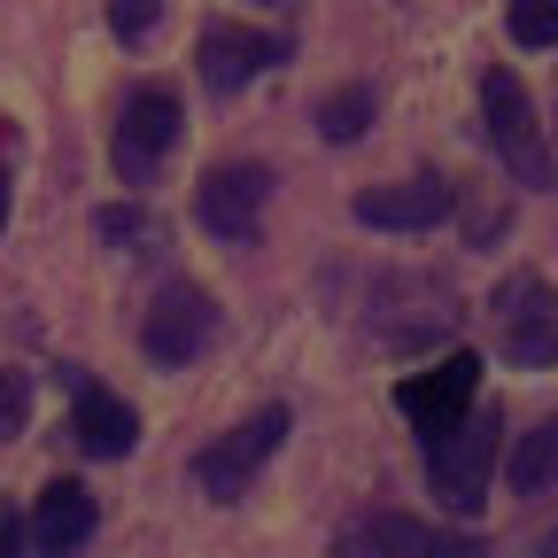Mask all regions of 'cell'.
Returning <instances> with one entry per match:
<instances>
[{
  "mask_svg": "<svg viewBox=\"0 0 558 558\" xmlns=\"http://www.w3.org/2000/svg\"><path fill=\"white\" fill-rule=\"evenodd\" d=\"M481 117H488V148L497 163L520 179V186H550V148H543V124H535V101L512 70H488L481 78Z\"/></svg>",
  "mask_w": 558,
  "mask_h": 558,
  "instance_id": "1",
  "label": "cell"
},
{
  "mask_svg": "<svg viewBox=\"0 0 558 558\" xmlns=\"http://www.w3.org/2000/svg\"><path fill=\"white\" fill-rule=\"evenodd\" d=\"M497 411H465V427H450L442 442H427V473L435 497L450 512H481L488 505V473H497Z\"/></svg>",
  "mask_w": 558,
  "mask_h": 558,
  "instance_id": "2",
  "label": "cell"
},
{
  "mask_svg": "<svg viewBox=\"0 0 558 558\" xmlns=\"http://www.w3.org/2000/svg\"><path fill=\"white\" fill-rule=\"evenodd\" d=\"M279 435H288V403H264L248 427H233V435H218L209 450H194V488H202L209 505H241L248 481H256V465L279 450Z\"/></svg>",
  "mask_w": 558,
  "mask_h": 558,
  "instance_id": "3",
  "label": "cell"
},
{
  "mask_svg": "<svg viewBox=\"0 0 558 558\" xmlns=\"http://www.w3.org/2000/svg\"><path fill=\"white\" fill-rule=\"evenodd\" d=\"M341 558H488L481 535H450V527H427L411 512H365L357 527L341 535Z\"/></svg>",
  "mask_w": 558,
  "mask_h": 558,
  "instance_id": "4",
  "label": "cell"
},
{
  "mask_svg": "<svg viewBox=\"0 0 558 558\" xmlns=\"http://www.w3.org/2000/svg\"><path fill=\"white\" fill-rule=\"evenodd\" d=\"M473 388H481V357H473V349H450L435 373L403 380V388H396V403H403V418H411V427L427 435V442H442L450 427H465Z\"/></svg>",
  "mask_w": 558,
  "mask_h": 558,
  "instance_id": "5",
  "label": "cell"
},
{
  "mask_svg": "<svg viewBox=\"0 0 558 558\" xmlns=\"http://www.w3.org/2000/svg\"><path fill=\"white\" fill-rule=\"evenodd\" d=\"M140 341H148L156 365H194L209 341H218V303H209V288H163L148 303V318H140Z\"/></svg>",
  "mask_w": 558,
  "mask_h": 558,
  "instance_id": "6",
  "label": "cell"
},
{
  "mask_svg": "<svg viewBox=\"0 0 558 558\" xmlns=\"http://www.w3.org/2000/svg\"><path fill=\"white\" fill-rule=\"evenodd\" d=\"M171 148H179V101L163 86H140L124 101V117H117V171H124V186H148Z\"/></svg>",
  "mask_w": 558,
  "mask_h": 558,
  "instance_id": "7",
  "label": "cell"
},
{
  "mask_svg": "<svg viewBox=\"0 0 558 558\" xmlns=\"http://www.w3.org/2000/svg\"><path fill=\"white\" fill-rule=\"evenodd\" d=\"M264 194H271V171L264 163H218V171L194 186V218L218 233V241H256Z\"/></svg>",
  "mask_w": 558,
  "mask_h": 558,
  "instance_id": "8",
  "label": "cell"
},
{
  "mask_svg": "<svg viewBox=\"0 0 558 558\" xmlns=\"http://www.w3.org/2000/svg\"><path fill=\"white\" fill-rule=\"evenodd\" d=\"M505 311V357L512 365H558V303L543 295V279H512L497 295Z\"/></svg>",
  "mask_w": 558,
  "mask_h": 558,
  "instance_id": "9",
  "label": "cell"
},
{
  "mask_svg": "<svg viewBox=\"0 0 558 558\" xmlns=\"http://www.w3.org/2000/svg\"><path fill=\"white\" fill-rule=\"evenodd\" d=\"M288 54V39H271V32H241V24H209L202 32V78L218 86V94H241L248 78H264V70Z\"/></svg>",
  "mask_w": 558,
  "mask_h": 558,
  "instance_id": "10",
  "label": "cell"
},
{
  "mask_svg": "<svg viewBox=\"0 0 558 558\" xmlns=\"http://www.w3.org/2000/svg\"><path fill=\"white\" fill-rule=\"evenodd\" d=\"M357 226H380V233H427L442 209H450V186L442 179H403V186H365L357 202Z\"/></svg>",
  "mask_w": 558,
  "mask_h": 558,
  "instance_id": "11",
  "label": "cell"
},
{
  "mask_svg": "<svg viewBox=\"0 0 558 558\" xmlns=\"http://www.w3.org/2000/svg\"><path fill=\"white\" fill-rule=\"evenodd\" d=\"M94 535V488L86 481H47L32 505V550L39 558H70Z\"/></svg>",
  "mask_w": 558,
  "mask_h": 558,
  "instance_id": "12",
  "label": "cell"
},
{
  "mask_svg": "<svg viewBox=\"0 0 558 558\" xmlns=\"http://www.w3.org/2000/svg\"><path fill=\"white\" fill-rule=\"evenodd\" d=\"M70 435H78V450H86V458H124V450L140 442V418H132V403H124V396H109V388L78 380V403H70Z\"/></svg>",
  "mask_w": 558,
  "mask_h": 558,
  "instance_id": "13",
  "label": "cell"
},
{
  "mask_svg": "<svg viewBox=\"0 0 558 558\" xmlns=\"http://www.w3.org/2000/svg\"><path fill=\"white\" fill-rule=\"evenodd\" d=\"M550 481H558V418L512 442V488H520V497H543Z\"/></svg>",
  "mask_w": 558,
  "mask_h": 558,
  "instance_id": "14",
  "label": "cell"
},
{
  "mask_svg": "<svg viewBox=\"0 0 558 558\" xmlns=\"http://www.w3.org/2000/svg\"><path fill=\"white\" fill-rule=\"evenodd\" d=\"M101 241H109L117 256H156V248H163V226H156L140 202H117V209H101Z\"/></svg>",
  "mask_w": 558,
  "mask_h": 558,
  "instance_id": "15",
  "label": "cell"
},
{
  "mask_svg": "<svg viewBox=\"0 0 558 558\" xmlns=\"http://www.w3.org/2000/svg\"><path fill=\"white\" fill-rule=\"evenodd\" d=\"M318 124H326V140H357V132L373 124V86H341V94H326Z\"/></svg>",
  "mask_w": 558,
  "mask_h": 558,
  "instance_id": "16",
  "label": "cell"
},
{
  "mask_svg": "<svg viewBox=\"0 0 558 558\" xmlns=\"http://www.w3.org/2000/svg\"><path fill=\"white\" fill-rule=\"evenodd\" d=\"M512 39L520 47H558V0H512Z\"/></svg>",
  "mask_w": 558,
  "mask_h": 558,
  "instance_id": "17",
  "label": "cell"
},
{
  "mask_svg": "<svg viewBox=\"0 0 558 558\" xmlns=\"http://www.w3.org/2000/svg\"><path fill=\"white\" fill-rule=\"evenodd\" d=\"M32 418V380L24 373H0V442H16Z\"/></svg>",
  "mask_w": 558,
  "mask_h": 558,
  "instance_id": "18",
  "label": "cell"
},
{
  "mask_svg": "<svg viewBox=\"0 0 558 558\" xmlns=\"http://www.w3.org/2000/svg\"><path fill=\"white\" fill-rule=\"evenodd\" d=\"M156 16H163V0H109L117 39H148V32H156Z\"/></svg>",
  "mask_w": 558,
  "mask_h": 558,
  "instance_id": "19",
  "label": "cell"
},
{
  "mask_svg": "<svg viewBox=\"0 0 558 558\" xmlns=\"http://www.w3.org/2000/svg\"><path fill=\"white\" fill-rule=\"evenodd\" d=\"M24 535H32V527H24L9 505H0V558H24Z\"/></svg>",
  "mask_w": 558,
  "mask_h": 558,
  "instance_id": "20",
  "label": "cell"
},
{
  "mask_svg": "<svg viewBox=\"0 0 558 558\" xmlns=\"http://www.w3.org/2000/svg\"><path fill=\"white\" fill-rule=\"evenodd\" d=\"M527 558H558V527H550V535H535V550H527Z\"/></svg>",
  "mask_w": 558,
  "mask_h": 558,
  "instance_id": "21",
  "label": "cell"
},
{
  "mask_svg": "<svg viewBox=\"0 0 558 558\" xmlns=\"http://www.w3.org/2000/svg\"><path fill=\"white\" fill-rule=\"evenodd\" d=\"M0 226H9V179H0Z\"/></svg>",
  "mask_w": 558,
  "mask_h": 558,
  "instance_id": "22",
  "label": "cell"
}]
</instances>
